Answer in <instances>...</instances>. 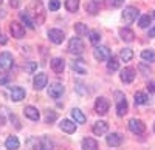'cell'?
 <instances>
[{"instance_id":"obj_1","label":"cell","mask_w":155,"mask_h":150,"mask_svg":"<svg viewBox=\"0 0 155 150\" xmlns=\"http://www.w3.org/2000/svg\"><path fill=\"white\" fill-rule=\"evenodd\" d=\"M115 97H116V113H118V116H124L129 110L126 96L121 91H115Z\"/></svg>"},{"instance_id":"obj_2","label":"cell","mask_w":155,"mask_h":150,"mask_svg":"<svg viewBox=\"0 0 155 150\" xmlns=\"http://www.w3.org/2000/svg\"><path fill=\"white\" fill-rule=\"evenodd\" d=\"M84 49H85L84 42L79 39V37H71L70 42H68V51H70L71 54L79 56V54H82V53H84Z\"/></svg>"},{"instance_id":"obj_3","label":"cell","mask_w":155,"mask_h":150,"mask_svg":"<svg viewBox=\"0 0 155 150\" xmlns=\"http://www.w3.org/2000/svg\"><path fill=\"white\" fill-rule=\"evenodd\" d=\"M138 17V9L135 6H126L124 11H123V20L126 25H130L137 20Z\"/></svg>"},{"instance_id":"obj_4","label":"cell","mask_w":155,"mask_h":150,"mask_svg":"<svg viewBox=\"0 0 155 150\" xmlns=\"http://www.w3.org/2000/svg\"><path fill=\"white\" fill-rule=\"evenodd\" d=\"M93 56L96 60H109L112 57V53L107 46H102V45H96L93 49Z\"/></svg>"},{"instance_id":"obj_5","label":"cell","mask_w":155,"mask_h":150,"mask_svg":"<svg viewBox=\"0 0 155 150\" xmlns=\"http://www.w3.org/2000/svg\"><path fill=\"white\" fill-rule=\"evenodd\" d=\"M109 108H110V102L107 101L106 97H98L96 101H95V111L98 115H106L107 111H109Z\"/></svg>"},{"instance_id":"obj_6","label":"cell","mask_w":155,"mask_h":150,"mask_svg":"<svg viewBox=\"0 0 155 150\" xmlns=\"http://www.w3.org/2000/svg\"><path fill=\"white\" fill-rule=\"evenodd\" d=\"M129 130H130L132 133H135V135H141V133H144V130H146V126H144V122L141 121V119H130L129 121Z\"/></svg>"},{"instance_id":"obj_7","label":"cell","mask_w":155,"mask_h":150,"mask_svg":"<svg viewBox=\"0 0 155 150\" xmlns=\"http://www.w3.org/2000/svg\"><path fill=\"white\" fill-rule=\"evenodd\" d=\"M48 84V76L45 73H37L34 79H33V85H34V90H44Z\"/></svg>"},{"instance_id":"obj_8","label":"cell","mask_w":155,"mask_h":150,"mask_svg":"<svg viewBox=\"0 0 155 150\" xmlns=\"http://www.w3.org/2000/svg\"><path fill=\"white\" fill-rule=\"evenodd\" d=\"M12 62H14V59H12V54L11 53H8V51L0 53V70L8 71L12 67Z\"/></svg>"},{"instance_id":"obj_9","label":"cell","mask_w":155,"mask_h":150,"mask_svg":"<svg viewBox=\"0 0 155 150\" xmlns=\"http://www.w3.org/2000/svg\"><path fill=\"white\" fill-rule=\"evenodd\" d=\"M48 37H50V40L53 42V43L61 45V43L64 42V39H65V34H64L62 30H56V28H53V30H50V31H48Z\"/></svg>"},{"instance_id":"obj_10","label":"cell","mask_w":155,"mask_h":150,"mask_svg":"<svg viewBox=\"0 0 155 150\" xmlns=\"http://www.w3.org/2000/svg\"><path fill=\"white\" fill-rule=\"evenodd\" d=\"M62 93H64V85L59 84V82H54V84H51V85L48 87V96H50V97L58 99V97L62 96Z\"/></svg>"},{"instance_id":"obj_11","label":"cell","mask_w":155,"mask_h":150,"mask_svg":"<svg viewBox=\"0 0 155 150\" xmlns=\"http://www.w3.org/2000/svg\"><path fill=\"white\" fill-rule=\"evenodd\" d=\"M9 31H11V34H12L14 39H22V37L25 36V28H23V25H20L19 22H12L11 27H9Z\"/></svg>"},{"instance_id":"obj_12","label":"cell","mask_w":155,"mask_h":150,"mask_svg":"<svg viewBox=\"0 0 155 150\" xmlns=\"http://www.w3.org/2000/svg\"><path fill=\"white\" fill-rule=\"evenodd\" d=\"M92 132L96 135V136H102V135H106L109 132V126H107V122L104 121H98L93 124V127H92Z\"/></svg>"},{"instance_id":"obj_13","label":"cell","mask_w":155,"mask_h":150,"mask_svg":"<svg viewBox=\"0 0 155 150\" xmlns=\"http://www.w3.org/2000/svg\"><path fill=\"white\" fill-rule=\"evenodd\" d=\"M36 150H54L53 141H51L48 136H42L39 142L36 144Z\"/></svg>"},{"instance_id":"obj_14","label":"cell","mask_w":155,"mask_h":150,"mask_svg":"<svg viewBox=\"0 0 155 150\" xmlns=\"http://www.w3.org/2000/svg\"><path fill=\"white\" fill-rule=\"evenodd\" d=\"M59 127L62 132H65V133H74L76 132V122L74 121H70V119H62V122L59 124Z\"/></svg>"},{"instance_id":"obj_15","label":"cell","mask_w":155,"mask_h":150,"mask_svg":"<svg viewBox=\"0 0 155 150\" xmlns=\"http://www.w3.org/2000/svg\"><path fill=\"white\" fill-rule=\"evenodd\" d=\"M50 67H51V70H53L54 73H62L64 68H65V60L61 59V57H54V59H51Z\"/></svg>"},{"instance_id":"obj_16","label":"cell","mask_w":155,"mask_h":150,"mask_svg":"<svg viewBox=\"0 0 155 150\" xmlns=\"http://www.w3.org/2000/svg\"><path fill=\"white\" fill-rule=\"evenodd\" d=\"M121 81L124 82V84H130V82H134V79H135V70L134 68H124L123 71H121Z\"/></svg>"},{"instance_id":"obj_17","label":"cell","mask_w":155,"mask_h":150,"mask_svg":"<svg viewBox=\"0 0 155 150\" xmlns=\"http://www.w3.org/2000/svg\"><path fill=\"white\" fill-rule=\"evenodd\" d=\"M106 141H107V144L110 147H120L121 142H123V136L120 133H110L106 138Z\"/></svg>"},{"instance_id":"obj_18","label":"cell","mask_w":155,"mask_h":150,"mask_svg":"<svg viewBox=\"0 0 155 150\" xmlns=\"http://www.w3.org/2000/svg\"><path fill=\"white\" fill-rule=\"evenodd\" d=\"M25 90L22 87H14V88H11V99L14 102H20L22 99H25Z\"/></svg>"},{"instance_id":"obj_19","label":"cell","mask_w":155,"mask_h":150,"mask_svg":"<svg viewBox=\"0 0 155 150\" xmlns=\"http://www.w3.org/2000/svg\"><path fill=\"white\" fill-rule=\"evenodd\" d=\"M25 116H27L28 119L31 121H39V118H41V113H39V110L33 105H28V107H25Z\"/></svg>"},{"instance_id":"obj_20","label":"cell","mask_w":155,"mask_h":150,"mask_svg":"<svg viewBox=\"0 0 155 150\" xmlns=\"http://www.w3.org/2000/svg\"><path fill=\"white\" fill-rule=\"evenodd\" d=\"M71 68L76 71V73H79V74H85L87 73V67L84 64V60L82 59H74L71 62Z\"/></svg>"},{"instance_id":"obj_21","label":"cell","mask_w":155,"mask_h":150,"mask_svg":"<svg viewBox=\"0 0 155 150\" xmlns=\"http://www.w3.org/2000/svg\"><path fill=\"white\" fill-rule=\"evenodd\" d=\"M82 150H98V141L93 138L82 139Z\"/></svg>"},{"instance_id":"obj_22","label":"cell","mask_w":155,"mask_h":150,"mask_svg":"<svg viewBox=\"0 0 155 150\" xmlns=\"http://www.w3.org/2000/svg\"><path fill=\"white\" fill-rule=\"evenodd\" d=\"M71 118H73V121H74L76 124H84V122L87 121L85 115L82 113L79 108H73V110H71Z\"/></svg>"},{"instance_id":"obj_23","label":"cell","mask_w":155,"mask_h":150,"mask_svg":"<svg viewBox=\"0 0 155 150\" xmlns=\"http://www.w3.org/2000/svg\"><path fill=\"white\" fill-rule=\"evenodd\" d=\"M5 145H6L8 150H17L20 147V141H19L17 136H9V138L5 141Z\"/></svg>"},{"instance_id":"obj_24","label":"cell","mask_w":155,"mask_h":150,"mask_svg":"<svg viewBox=\"0 0 155 150\" xmlns=\"http://www.w3.org/2000/svg\"><path fill=\"white\" fill-rule=\"evenodd\" d=\"M120 36H121V39L124 42H132L135 39V33L132 30H129V28H121L120 30Z\"/></svg>"},{"instance_id":"obj_25","label":"cell","mask_w":155,"mask_h":150,"mask_svg":"<svg viewBox=\"0 0 155 150\" xmlns=\"http://www.w3.org/2000/svg\"><path fill=\"white\" fill-rule=\"evenodd\" d=\"M120 57L124 62H130L134 59V51H132L130 48H123L121 51H120Z\"/></svg>"},{"instance_id":"obj_26","label":"cell","mask_w":155,"mask_h":150,"mask_svg":"<svg viewBox=\"0 0 155 150\" xmlns=\"http://www.w3.org/2000/svg\"><path fill=\"white\" fill-rule=\"evenodd\" d=\"M147 94L143 93V91H137L135 93V105H144L147 104Z\"/></svg>"},{"instance_id":"obj_27","label":"cell","mask_w":155,"mask_h":150,"mask_svg":"<svg viewBox=\"0 0 155 150\" xmlns=\"http://www.w3.org/2000/svg\"><path fill=\"white\" fill-rule=\"evenodd\" d=\"M74 31H76V34L78 36H87L90 31H88V28H87V25H84V23H74Z\"/></svg>"},{"instance_id":"obj_28","label":"cell","mask_w":155,"mask_h":150,"mask_svg":"<svg viewBox=\"0 0 155 150\" xmlns=\"http://www.w3.org/2000/svg\"><path fill=\"white\" fill-rule=\"evenodd\" d=\"M65 8L70 12H76L79 9V0H65Z\"/></svg>"},{"instance_id":"obj_29","label":"cell","mask_w":155,"mask_h":150,"mask_svg":"<svg viewBox=\"0 0 155 150\" xmlns=\"http://www.w3.org/2000/svg\"><path fill=\"white\" fill-rule=\"evenodd\" d=\"M141 59L146 60V62H155V51H152V49H144V51H141Z\"/></svg>"},{"instance_id":"obj_30","label":"cell","mask_w":155,"mask_h":150,"mask_svg":"<svg viewBox=\"0 0 155 150\" xmlns=\"http://www.w3.org/2000/svg\"><path fill=\"white\" fill-rule=\"evenodd\" d=\"M19 16H20V20H22V22H23L25 25H27L28 28H31V30H33V28L36 27V25H34V22H33V20L30 19V16H28V12H25V11H23V12H20Z\"/></svg>"},{"instance_id":"obj_31","label":"cell","mask_w":155,"mask_h":150,"mask_svg":"<svg viewBox=\"0 0 155 150\" xmlns=\"http://www.w3.org/2000/svg\"><path fill=\"white\" fill-rule=\"evenodd\" d=\"M118 68H120V62H118V59L112 56V57L107 60V70H109V71H116Z\"/></svg>"},{"instance_id":"obj_32","label":"cell","mask_w":155,"mask_h":150,"mask_svg":"<svg viewBox=\"0 0 155 150\" xmlns=\"http://www.w3.org/2000/svg\"><path fill=\"white\" fill-rule=\"evenodd\" d=\"M150 16L149 14H144V16H141L140 20H138V25H140V28H147L149 25H150Z\"/></svg>"},{"instance_id":"obj_33","label":"cell","mask_w":155,"mask_h":150,"mask_svg":"<svg viewBox=\"0 0 155 150\" xmlns=\"http://www.w3.org/2000/svg\"><path fill=\"white\" fill-rule=\"evenodd\" d=\"M88 36H90V42H92L93 45H98V43H99V40H101V34H99V31H90Z\"/></svg>"},{"instance_id":"obj_34","label":"cell","mask_w":155,"mask_h":150,"mask_svg":"<svg viewBox=\"0 0 155 150\" xmlns=\"http://www.w3.org/2000/svg\"><path fill=\"white\" fill-rule=\"evenodd\" d=\"M85 11L87 12H90V14H96L98 12V5H96V2H88L87 5H85Z\"/></svg>"},{"instance_id":"obj_35","label":"cell","mask_w":155,"mask_h":150,"mask_svg":"<svg viewBox=\"0 0 155 150\" xmlns=\"http://www.w3.org/2000/svg\"><path fill=\"white\" fill-rule=\"evenodd\" d=\"M56 118H58V115L54 113L53 110H48V111H47V115H45V121H47L48 124H51L53 121H56Z\"/></svg>"},{"instance_id":"obj_36","label":"cell","mask_w":155,"mask_h":150,"mask_svg":"<svg viewBox=\"0 0 155 150\" xmlns=\"http://www.w3.org/2000/svg\"><path fill=\"white\" fill-rule=\"evenodd\" d=\"M48 8H50L51 11H58V9L61 8V2H59V0H50Z\"/></svg>"},{"instance_id":"obj_37","label":"cell","mask_w":155,"mask_h":150,"mask_svg":"<svg viewBox=\"0 0 155 150\" xmlns=\"http://www.w3.org/2000/svg\"><path fill=\"white\" fill-rule=\"evenodd\" d=\"M25 70H27L28 73H34L37 70V62H28L27 67H25Z\"/></svg>"},{"instance_id":"obj_38","label":"cell","mask_w":155,"mask_h":150,"mask_svg":"<svg viewBox=\"0 0 155 150\" xmlns=\"http://www.w3.org/2000/svg\"><path fill=\"white\" fill-rule=\"evenodd\" d=\"M124 5V0H110V6L112 8H120Z\"/></svg>"},{"instance_id":"obj_39","label":"cell","mask_w":155,"mask_h":150,"mask_svg":"<svg viewBox=\"0 0 155 150\" xmlns=\"http://www.w3.org/2000/svg\"><path fill=\"white\" fill-rule=\"evenodd\" d=\"M147 90H149L150 93L155 91V84H153V82H149V84H147Z\"/></svg>"},{"instance_id":"obj_40","label":"cell","mask_w":155,"mask_h":150,"mask_svg":"<svg viewBox=\"0 0 155 150\" xmlns=\"http://www.w3.org/2000/svg\"><path fill=\"white\" fill-rule=\"evenodd\" d=\"M8 40H6V37L5 36H2V34H0V43H2V45H5Z\"/></svg>"},{"instance_id":"obj_41","label":"cell","mask_w":155,"mask_h":150,"mask_svg":"<svg viewBox=\"0 0 155 150\" xmlns=\"http://www.w3.org/2000/svg\"><path fill=\"white\" fill-rule=\"evenodd\" d=\"M149 37H155V27L149 30Z\"/></svg>"},{"instance_id":"obj_42","label":"cell","mask_w":155,"mask_h":150,"mask_svg":"<svg viewBox=\"0 0 155 150\" xmlns=\"http://www.w3.org/2000/svg\"><path fill=\"white\" fill-rule=\"evenodd\" d=\"M11 6H19V2H17V0H14V2H12V0H11Z\"/></svg>"},{"instance_id":"obj_43","label":"cell","mask_w":155,"mask_h":150,"mask_svg":"<svg viewBox=\"0 0 155 150\" xmlns=\"http://www.w3.org/2000/svg\"><path fill=\"white\" fill-rule=\"evenodd\" d=\"M3 17H5V11L0 9V19H3Z\"/></svg>"},{"instance_id":"obj_44","label":"cell","mask_w":155,"mask_h":150,"mask_svg":"<svg viewBox=\"0 0 155 150\" xmlns=\"http://www.w3.org/2000/svg\"><path fill=\"white\" fill-rule=\"evenodd\" d=\"M93 2H96V3H99V2H101V0H93Z\"/></svg>"},{"instance_id":"obj_45","label":"cell","mask_w":155,"mask_h":150,"mask_svg":"<svg viewBox=\"0 0 155 150\" xmlns=\"http://www.w3.org/2000/svg\"><path fill=\"white\" fill-rule=\"evenodd\" d=\"M153 132H155V124H153Z\"/></svg>"},{"instance_id":"obj_46","label":"cell","mask_w":155,"mask_h":150,"mask_svg":"<svg viewBox=\"0 0 155 150\" xmlns=\"http://www.w3.org/2000/svg\"><path fill=\"white\" fill-rule=\"evenodd\" d=\"M153 17H155V11H153Z\"/></svg>"},{"instance_id":"obj_47","label":"cell","mask_w":155,"mask_h":150,"mask_svg":"<svg viewBox=\"0 0 155 150\" xmlns=\"http://www.w3.org/2000/svg\"><path fill=\"white\" fill-rule=\"evenodd\" d=\"M2 2H3V0H0V3H2Z\"/></svg>"}]
</instances>
